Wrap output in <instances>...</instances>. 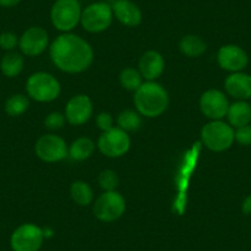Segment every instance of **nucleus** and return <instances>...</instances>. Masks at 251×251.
<instances>
[{"mask_svg": "<svg viewBox=\"0 0 251 251\" xmlns=\"http://www.w3.org/2000/svg\"><path fill=\"white\" fill-rule=\"evenodd\" d=\"M53 63L67 73H80L88 69L94 59L93 48L76 35L64 33L58 36L50 48Z\"/></svg>", "mask_w": 251, "mask_h": 251, "instance_id": "1", "label": "nucleus"}, {"mask_svg": "<svg viewBox=\"0 0 251 251\" xmlns=\"http://www.w3.org/2000/svg\"><path fill=\"white\" fill-rule=\"evenodd\" d=\"M134 103L141 115L146 117H158L168 107L169 96L163 86L148 81L142 84L136 90Z\"/></svg>", "mask_w": 251, "mask_h": 251, "instance_id": "2", "label": "nucleus"}, {"mask_svg": "<svg viewBox=\"0 0 251 251\" xmlns=\"http://www.w3.org/2000/svg\"><path fill=\"white\" fill-rule=\"evenodd\" d=\"M201 138L204 146L213 151H224L229 149L235 139L233 127L222 121L207 123L201 131Z\"/></svg>", "mask_w": 251, "mask_h": 251, "instance_id": "3", "label": "nucleus"}, {"mask_svg": "<svg viewBox=\"0 0 251 251\" xmlns=\"http://www.w3.org/2000/svg\"><path fill=\"white\" fill-rule=\"evenodd\" d=\"M81 11L78 0H55L50 10V20L57 30L68 32L80 23Z\"/></svg>", "mask_w": 251, "mask_h": 251, "instance_id": "4", "label": "nucleus"}, {"mask_svg": "<svg viewBox=\"0 0 251 251\" xmlns=\"http://www.w3.org/2000/svg\"><path fill=\"white\" fill-rule=\"evenodd\" d=\"M26 91L28 96L38 102H50L59 96V81L47 73H35L27 79Z\"/></svg>", "mask_w": 251, "mask_h": 251, "instance_id": "5", "label": "nucleus"}, {"mask_svg": "<svg viewBox=\"0 0 251 251\" xmlns=\"http://www.w3.org/2000/svg\"><path fill=\"white\" fill-rule=\"evenodd\" d=\"M112 6L105 1L90 4L81 11L80 24L89 32H102L112 23Z\"/></svg>", "mask_w": 251, "mask_h": 251, "instance_id": "6", "label": "nucleus"}, {"mask_svg": "<svg viewBox=\"0 0 251 251\" xmlns=\"http://www.w3.org/2000/svg\"><path fill=\"white\" fill-rule=\"evenodd\" d=\"M42 243V229L31 223L18 226L10 238V246L13 251H40Z\"/></svg>", "mask_w": 251, "mask_h": 251, "instance_id": "7", "label": "nucleus"}, {"mask_svg": "<svg viewBox=\"0 0 251 251\" xmlns=\"http://www.w3.org/2000/svg\"><path fill=\"white\" fill-rule=\"evenodd\" d=\"M126 211L125 199L115 191L105 192L96 200L94 214L102 222H113L122 217Z\"/></svg>", "mask_w": 251, "mask_h": 251, "instance_id": "8", "label": "nucleus"}, {"mask_svg": "<svg viewBox=\"0 0 251 251\" xmlns=\"http://www.w3.org/2000/svg\"><path fill=\"white\" fill-rule=\"evenodd\" d=\"M98 146L103 155L108 158H118L128 151L131 141L126 131L113 127L110 131H106L101 134Z\"/></svg>", "mask_w": 251, "mask_h": 251, "instance_id": "9", "label": "nucleus"}, {"mask_svg": "<svg viewBox=\"0 0 251 251\" xmlns=\"http://www.w3.org/2000/svg\"><path fill=\"white\" fill-rule=\"evenodd\" d=\"M36 154L40 159L47 163H55L67 156L66 142L54 134L42 136L35 146Z\"/></svg>", "mask_w": 251, "mask_h": 251, "instance_id": "10", "label": "nucleus"}, {"mask_svg": "<svg viewBox=\"0 0 251 251\" xmlns=\"http://www.w3.org/2000/svg\"><path fill=\"white\" fill-rule=\"evenodd\" d=\"M200 107H201L202 113L206 117L217 121L223 118L224 116H226L229 108V102L228 99L226 98V95L222 91L212 89V90L206 91L201 96Z\"/></svg>", "mask_w": 251, "mask_h": 251, "instance_id": "11", "label": "nucleus"}, {"mask_svg": "<svg viewBox=\"0 0 251 251\" xmlns=\"http://www.w3.org/2000/svg\"><path fill=\"white\" fill-rule=\"evenodd\" d=\"M217 59L222 69L233 73L243 71L249 63V57L245 50L235 45L223 46L218 50Z\"/></svg>", "mask_w": 251, "mask_h": 251, "instance_id": "12", "label": "nucleus"}, {"mask_svg": "<svg viewBox=\"0 0 251 251\" xmlns=\"http://www.w3.org/2000/svg\"><path fill=\"white\" fill-rule=\"evenodd\" d=\"M48 33L42 27H30L19 40V47L25 55L35 57L47 48Z\"/></svg>", "mask_w": 251, "mask_h": 251, "instance_id": "13", "label": "nucleus"}, {"mask_svg": "<svg viewBox=\"0 0 251 251\" xmlns=\"http://www.w3.org/2000/svg\"><path fill=\"white\" fill-rule=\"evenodd\" d=\"M93 115V102L86 95H76L69 100L66 107V116L74 126L84 125Z\"/></svg>", "mask_w": 251, "mask_h": 251, "instance_id": "14", "label": "nucleus"}, {"mask_svg": "<svg viewBox=\"0 0 251 251\" xmlns=\"http://www.w3.org/2000/svg\"><path fill=\"white\" fill-rule=\"evenodd\" d=\"M113 15L123 25L136 27L142 21V11L131 0H116L112 4Z\"/></svg>", "mask_w": 251, "mask_h": 251, "instance_id": "15", "label": "nucleus"}, {"mask_svg": "<svg viewBox=\"0 0 251 251\" xmlns=\"http://www.w3.org/2000/svg\"><path fill=\"white\" fill-rule=\"evenodd\" d=\"M226 90L233 98L240 101L251 99V75L238 72L226 79Z\"/></svg>", "mask_w": 251, "mask_h": 251, "instance_id": "16", "label": "nucleus"}, {"mask_svg": "<svg viewBox=\"0 0 251 251\" xmlns=\"http://www.w3.org/2000/svg\"><path fill=\"white\" fill-rule=\"evenodd\" d=\"M139 69L143 78L151 81L163 74L164 72V59L160 53L155 50H148L142 55L139 60Z\"/></svg>", "mask_w": 251, "mask_h": 251, "instance_id": "17", "label": "nucleus"}, {"mask_svg": "<svg viewBox=\"0 0 251 251\" xmlns=\"http://www.w3.org/2000/svg\"><path fill=\"white\" fill-rule=\"evenodd\" d=\"M226 116H228L230 126L235 128H240L251 122V106L245 101L234 102L233 105H229Z\"/></svg>", "mask_w": 251, "mask_h": 251, "instance_id": "18", "label": "nucleus"}, {"mask_svg": "<svg viewBox=\"0 0 251 251\" xmlns=\"http://www.w3.org/2000/svg\"><path fill=\"white\" fill-rule=\"evenodd\" d=\"M1 73L8 78H15L23 72L24 58L23 55L15 52H8L0 62Z\"/></svg>", "mask_w": 251, "mask_h": 251, "instance_id": "19", "label": "nucleus"}, {"mask_svg": "<svg viewBox=\"0 0 251 251\" xmlns=\"http://www.w3.org/2000/svg\"><path fill=\"white\" fill-rule=\"evenodd\" d=\"M180 50L188 57H200L206 50V43L199 36L188 35L180 41Z\"/></svg>", "mask_w": 251, "mask_h": 251, "instance_id": "20", "label": "nucleus"}, {"mask_svg": "<svg viewBox=\"0 0 251 251\" xmlns=\"http://www.w3.org/2000/svg\"><path fill=\"white\" fill-rule=\"evenodd\" d=\"M94 151H95L94 142L84 137V138H79L75 142H73L71 149H69V155L74 160H85L94 153Z\"/></svg>", "mask_w": 251, "mask_h": 251, "instance_id": "21", "label": "nucleus"}, {"mask_svg": "<svg viewBox=\"0 0 251 251\" xmlns=\"http://www.w3.org/2000/svg\"><path fill=\"white\" fill-rule=\"evenodd\" d=\"M71 195L74 202L80 206H88L93 202L94 192L90 186L83 181H76L72 185Z\"/></svg>", "mask_w": 251, "mask_h": 251, "instance_id": "22", "label": "nucleus"}, {"mask_svg": "<svg viewBox=\"0 0 251 251\" xmlns=\"http://www.w3.org/2000/svg\"><path fill=\"white\" fill-rule=\"evenodd\" d=\"M30 101L23 94H16L10 96L5 102V112L11 117H18L27 111Z\"/></svg>", "mask_w": 251, "mask_h": 251, "instance_id": "23", "label": "nucleus"}, {"mask_svg": "<svg viewBox=\"0 0 251 251\" xmlns=\"http://www.w3.org/2000/svg\"><path fill=\"white\" fill-rule=\"evenodd\" d=\"M117 122L118 126H120V128L126 132L137 131L142 125V120L141 117H139L138 113L131 110L123 111V112L118 116Z\"/></svg>", "mask_w": 251, "mask_h": 251, "instance_id": "24", "label": "nucleus"}, {"mask_svg": "<svg viewBox=\"0 0 251 251\" xmlns=\"http://www.w3.org/2000/svg\"><path fill=\"white\" fill-rule=\"evenodd\" d=\"M120 81L125 89L136 91L142 85V74L136 69L127 68L121 73Z\"/></svg>", "mask_w": 251, "mask_h": 251, "instance_id": "25", "label": "nucleus"}, {"mask_svg": "<svg viewBox=\"0 0 251 251\" xmlns=\"http://www.w3.org/2000/svg\"><path fill=\"white\" fill-rule=\"evenodd\" d=\"M99 185L106 192L115 191L118 186V176L116 175L115 171L112 170H103L99 175Z\"/></svg>", "mask_w": 251, "mask_h": 251, "instance_id": "26", "label": "nucleus"}, {"mask_svg": "<svg viewBox=\"0 0 251 251\" xmlns=\"http://www.w3.org/2000/svg\"><path fill=\"white\" fill-rule=\"evenodd\" d=\"M19 45L18 36L14 32H3L0 35V48L11 52Z\"/></svg>", "mask_w": 251, "mask_h": 251, "instance_id": "27", "label": "nucleus"}, {"mask_svg": "<svg viewBox=\"0 0 251 251\" xmlns=\"http://www.w3.org/2000/svg\"><path fill=\"white\" fill-rule=\"evenodd\" d=\"M64 122H66V117L59 112H53L50 115H48L45 120V125L47 128L53 129H60L64 126Z\"/></svg>", "mask_w": 251, "mask_h": 251, "instance_id": "28", "label": "nucleus"}, {"mask_svg": "<svg viewBox=\"0 0 251 251\" xmlns=\"http://www.w3.org/2000/svg\"><path fill=\"white\" fill-rule=\"evenodd\" d=\"M235 139L241 146H251V126H244L236 129Z\"/></svg>", "mask_w": 251, "mask_h": 251, "instance_id": "29", "label": "nucleus"}, {"mask_svg": "<svg viewBox=\"0 0 251 251\" xmlns=\"http://www.w3.org/2000/svg\"><path fill=\"white\" fill-rule=\"evenodd\" d=\"M96 123H98L99 128L102 129L103 132L110 131L111 128H113V118L111 117L110 113H100L98 118H96Z\"/></svg>", "mask_w": 251, "mask_h": 251, "instance_id": "30", "label": "nucleus"}, {"mask_svg": "<svg viewBox=\"0 0 251 251\" xmlns=\"http://www.w3.org/2000/svg\"><path fill=\"white\" fill-rule=\"evenodd\" d=\"M241 211H243V213L246 214V216L251 214V195L244 200L243 204H241Z\"/></svg>", "mask_w": 251, "mask_h": 251, "instance_id": "31", "label": "nucleus"}, {"mask_svg": "<svg viewBox=\"0 0 251 251\" xmlns=\"http://www.w3.org/2000/svg\"><path fill=\"white\" fill-rule=\"evenodd\" d=\"M21 0H0V6L3 8H14V6L19 5Z\"/></svg>", "mask_w": 251, "mask_h": 251, "instance_id": "32", "label": "nucleus"}]
</instances>
